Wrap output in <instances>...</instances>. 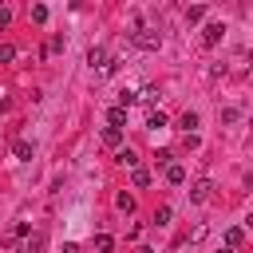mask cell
<instances>
[{"instance_id":"obj_1","label":"cell","mask_w":253,"mask_h":253,"mask_svg":"<svg viewBox=\"0 0 253 253\" xmlns=\"http://www.w3.org/2000/svg\"><path fill=\"white\" fill-rule=\"evenodd\" d=\"M130 40H134V47H142V51H158V47H162V32H154V28H138Z\"/></svg>"},{"instance_id":"obj_2","label":"cell","mask_w":253,"mask_h":253,"mask_svg":"<svg viewBox=\"0 0 253 253\" xmlns=\"http://www.w3.org/2000/svg\"><path fill=\"white\" fill-rule=\"evenodd\" d=\"M210 198H213V182L210 178H202V182L190 186V202H210Z\"/></svg>"},{"instance_id":"obj_3","label":"cell","mask_w":253,"mask_h":253,"mask_svg":"<svg viewBox=\"0 0 253 253\" xmlns=\"http://www.w3.org/2000/svg\"><path fill=\"white\" fill-rule=\"evenodd\" d=\"M107 59H111V55H107L103 47H91V51H87V63H91V71H99V75L107 71Z\"/></svg>"},{"instance_id":"obj_4","label":"cell","mask_w":253,"mask_h":253,"mask_svg":"<svg viewBox=\"0 0 253 253\" xmlns=\"http://www.w3.org/2000/svg\"><path fill=\"white\" fill-rule=\"evenodd\" d=\"M115 162H119V166H130V170H138V154H134L130 146H123V150L115 154Z\"/></svg>"},{"instance_id":"obj_5","label":"cell","mask_w":253,"mask_h":253,"mask_svg":"<svg viewBox=\"0 0 253 253\" xmlns=\"http://www.w3.org/2000/svg\"><path fill=\"white\" fill-rule=\"evenodd\" d=\"M221 36H225V28H221V24H206V36H202V40L213 47V43H221Z\"/></svg>"},{"instance_id":"obj_6","label":"cell","mask_w":253,"mask_h":253,"mask_svg":"<svg viewBox=\"0 0 253 253\" xmlns=\"http://www.w3.org/2000/svg\"><path fill=\"white\" fill-rule=\"evenodd\" d=\"M107 123H111L115 130H123V123H126V111H123V107H111V111H107Z\"/></svg>"},{"instance_id":"obj_7","label":"cell","mask_w":253,"mask_h":253,"mask_svg":"<svg viewBox=\"0 0 253 253\" xmlns=\"http://www.w3.org/2000/svg\"><path fill=\"white\" fill-rule=\"evenodd\" d=\"M166 182H170V186H182V182H186V170L170 162V166H166Z\"/></svg>"},{"instance_id":"obj_8","label":"cell","mask_w":253,"mask_h":253,"mask_svg":"<svg viewBox=\"0 0 253 253\" xmlns=\"http://www.w3.org/2000/svg\"><path fill=\"white\" fill-rule=\"evenodd\" d=\"M241 241H245V233L233 225V229H225V249H241Z\"/></svg>"},{"instance_id":"obj_9","label":"cell","mask_w":253,"mask_h":253,"mask_svg":"<svg viewBox=\"0 0 253 253\" xmlns=\"http://www.w3.org/2000/svg\"><path fill=\"white\" fill-rule=\"evenodd\" d=\"M123 142V130H115V126H103V146H119Z\"/></svg>"},{"instance_id":"obj_10","label":"cell","mask_w":253,"mask_h":253,"mask_svg":"<svg viewBox=\"0 0 253 253\" xmlns=\"http://www.w3.org/2000/svg\"><path fill=\"white\" fill-rule=\"evenodd\" d=\"M28 233H32V221H16V229H12L8 237H12L16 245H20V237H28Z\"/></svg>"},{"instance_id":"obj_11","label":"cell","mask_w":253,"mask_h":253,"mask_svg":"<svg viewBox=\"0 0 253 253\" xmlns=\"http://www.w3.org/2000/svg\"><path fill=\"white\" fill-rule=\"evenodd\" d=\"M43 249V233H28V245H24V253H40Z\"/></svg>"},{"instance_id":"obj_12","label":"cell","mask_w":253,"mask_h":253,"mask_svg":"<svg viewBox=\"0 0 253 253\" xmlns=\"http://www.w3.org/2000/svg\"><path fill=\"white\" fill-rule=\"evenodd\" d=\"M146 126H150V130H162V126H166V115H162V111H150Z\"/></svg>"},{"instance_id":"obj_13","label":"cell","mask_w":253,"mask_h":253,"mask_svg":"<svg viewBox=\"0 0 253 253\" xmlns=\"http://www.w3.org/2000/svg\"><path fill=\"white\" fill-rule=\"evenodd\" d=\"M198 123H202V119H198V111H186V115H182V126H186V134H194V126H198Z\"/></svg>"},{"instance_id":"obj_14","label":"cell","mask_w":253,"mask_h":253,"mask_svg":"<svg viewBox=\"0 0 253 253\" xmlns=\"http://www.w3.org/2000/svg\"><path fill=\"white\" fill-rule=\"evenodd\" d=\"M170 217H174V210H170V206H158V210H154V225H166Z\"/></svg>"},{"instance_id":"obj_15","label":"cell","mask_w":253,"mask_h":253,"mask_svg":"<svg viewBox=\"0 0 253 253\" xmlns=\"http://www.w3.org/2000/svg\"><path fill=\"white\" fill-rule=\"evenodd\" d=\"M95 249H99V253H111V249H115V237L99 233V237H95Z\"/></svg>"},{"instance_id":"obj_16","label":"cell","mask_w":253,"mask_h":253,"mask_svg":"<svg viewBox=\"0 0 253 253\" xmlns=\"http://www.w3.org/2000/svg\"><path fill=\"white\" fill-rule=\"evenodd\" d=\"M12 154H16V158H32V142H24V138H20V142L12 146Z\"/></svg>"},{"instance_id":"obj_17","label":"cell","mask_w":253,"mask_h":253,"mask_svg":"<svg viewBox=\"0 0 253 253\" xmlns=\"http://www.w3.org/2000/svg\"><path fill=\"white\" fill-rule=\"evenodd\" d=\"M115 206H119L123 213H130V210H134V198H130V194H119V198H115Z\"/></svg>"},{"instance_id":"obj_18","label":"cell","mask_w":253,"mask_h":253,"mask_svg":"<svg viewBox=\"0 0 253 253\" xmlns=\"http://www.w3.org/2000/svg\"><path fill=\"white\" fill-rule=\"evenodd\" d=\"M32 20H36V24H47V8H43V4H32Z\"/></svg>"},{"instance_id":"obj_19","label":"cell","mask_w":253,"mask_h":253,"mask_svg":"<svg viewBox=\"0 0 253 253\" xmlns=\"http://www.w3.org/2000/svg\"><path fill=\"white\" fill-rule=\"evenodd\" d=\"M202 16H206V8H202V4H194V8H186V20H190V24H198Z\"/></svg>"},{"instance_id":"obj_20","label":"cell","mask_w":253,"mask_h":253,"mask_svg":"<svg viewBox=\"0 0 253 253\" xmlns=\"http://www.w3.org/2000/svg\"><path fill=\"white\" fill-rule=\"evenodd\" d=\"M134 99H142V103H154V99H158V87H142Z\"/></svg>"},{"instance_id":"obj_21","label":"cell","mask_w":253,"mask_h":253,"mask_svg":"<svg viewBox=\"0 0 253 253\" xmlns=\"http://www.w3.org/2000/svg\"><path fill=\"white\" fill-rule=\"evenodd\" d=\"M16 59V47L12 43H0V63H12Z\"/></svg>"},{"instance_id":"obj_22","label":"cell","mask_w":253,"mask_h":253,"mask_svg":"<svg viewBox=\"0 0 253 253\" xmlns=\"http://www.w3.org/2000/svg\"><path fill=\"white\" fill-rule=\"evenodd\" d=\"M130 103H134V91H126V87H123V91H119V107H123V111H126V107H130Z\"/></svg>"},{"instance_id":"obj_23","label":"cell","mask_w":253,"mask_h":253,"mask_svg":"<svg viewBox=\"0 0 253 253\" xmlns=\"http://www.w3.org/2000/svg\"><path fill=\"white\" fill-rule=\"evenodd\" d=\"M237 115H241L237 107H225V111H221V123H237Z\"/></svg>"},{"instance_id":"obj_24","label":"cell","mask_w":253,"mask_h":253,"mask_svg":"<svg viewBox=\"0 0 253 253\" xmlns=\"http://www.w3.org/2000/svg\"><path fill=\"white\" fill-rule=\"evenodd\" d=\"M134 186H138V190L150 186V174H146V170H134Z\"/></svg>"},{"instance_id":"obj_25","label":"cell","mask_w":253,"mask_h":253,"mask_svg":"<svg viewBox=\"0 0 253 253\" xmlns=\"http://www.w3.org/2000/svg\"><path fill=\"white\" fill-rule=\"evenodd\" d=\"M8 24H12V12H8V8H0V28H8Z\"/></svg>"},{"instance_id":"obj_26","label":"cell","mask_w":253,"mask_h":253,"mask_svg":"<svg viewBox=\"0 0 253 253\" xmlns=\"http://www.w3.org/2000/svg\"><path fill=\"white\" fill-rule=\"evenodd\" d=\"M63 253H79V249H75V245H63Z\"/></svg>"},{"instance_id":"obj_27","label":"cell","mask_w":253,"mask_h":253,"mask_svg":"<svg viewBox=\"0 0 253 253\" xmlns=\"http://www.w3.org/2000/svg\"><path fill=\"white\" fill-rule=\"evenodd\" d=\"M138 253H154V249H146V245H142V249H138Z\"/></svg>"},{"instance_id":"obj_28","label":"cell","mask_w":253,"mask_h":253,"mask_svg":"<svg viewBox=\"0 0 253 253\" xmlns=\"http://www.w3.org/2000/svg\"><path fill=\"white\" fill-rule=\"evenodd\" d=\"M217 253H233V249H217Z\"/></svg>"}]
</instances>
